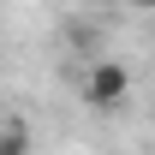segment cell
<instances>
[{
	"mask_svg": "<svg viewBox=\"0 0 155 155\" xmlns=\"http://www.w3.org/2000/svg\"><path fill=\"white\" fill-rule=\"evenodd\" d=\"M125 96H131V72H125L119 60L90 66V78H84V101H90V107H119Z\"/></svg>",
	"mask_w": 155,
	"mask_h": 155,
	"instance_id": "1",
	"label": "cell"
},
{
	"mask_svg": "<svg viewBox=\"0 0 155 155\" xmlns=\"http://www.w3.org/2000/svg\"><path fill=\"white\" fill-rule=\"evenodd\" d=\"M30 125L24 119H0V155H30Z\"/></svg>",
	"mask_w": 155,
	"mask_h": 155,
	"instance_id": "2",
	"label": "cell"
},
{
	"mask_svg": "<svg viewBox=\"0 0 155 155\" xmlns=\"http://www.w3.org/2000/svg\"><path fill=\"white\" fill-rule=\"evenodd\" d=\"M125 6H137V12H155V0H125Z\"/></svg>",
	"mask_w": 155,
	"mask_h": 155,
	"instance_id": "3",
	"label": "cell"
},
{
	"mask_svg": "<svg viewBox=\"0 0 155 155\" xmlns=\"http://www.w3.org/2000/svg\"><path fill=\"white\" fill-rule=\"evenodd\" d=\"M0 119H6V114H0Z\"/></svg>",
	"mask_w": 155,
	"mask_h": 155,
	"instance_id": "4",
	"label": "cell"
}]
</instances>
